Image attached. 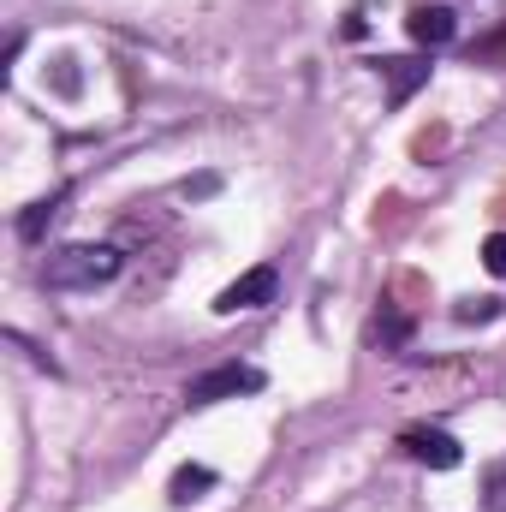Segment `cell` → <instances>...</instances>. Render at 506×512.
<instances>
[{"mask_svg":"<svg viewBox=\"0 0 506 512\" xmlns=\"http://www.w3.org/2000/svg\"><path fill=\"white\" fill-rule=\"evenodd\" d=\"M274 298H280V274L262 262V268H245L233 286H221L215 310H221V316H239V310H262V304H274Z\"/></svg>","mask_w":506,"mask_h":512,"instance_id":"cell-3","label":"cell"},{"mask_svg":"<svg viewBox=\"0 0 506 512\" xmlns=\"http://www.w3.org/2000/svg\"><path fill=\"white\" fill-rule=\"evenodd\" d=\"M471 60H506V30H501V36H489V42H477V48H471Z\"/></svg>","mask_w":506,"mask_h":512,"instance_id":"cell-13","label":"cell"},{"mask_svg":"<svg viewBox=\"0 0 506 512\" xmlns=\"http://www.w3.org/2000/svg\"><path fill=\"white\" fill-rule=\"evenodd\" d=\"M262 370L256 364H221V370H203L197 382L185 387L191 405H215V399H239V393H262Z\"/></svg>","mask_w":506,"mask_h":512,"instance_id":"cell-2","label":"cell"},{"mask_svg":"<svg viewBox=\"0 0 506 512\" xmlns=\"http://www.w3.org/2000/svg\"><path fill=\"white\" fill-rule=\"evenodd\" d=\"M376 72L387 78V102L405 108L423 84H429V60H376Z\"/></svg>","mask_w":506,"mask_h":512,"instance_id":"cell-5","label":"cell"},{"mask_svg":"<svg viewBox=\"0 0 506 512\" xmlns=\"http://www.w3.org/2000/svg\"><path fill=\"white\" fill-rule=\"evenodd\" d=\"M399 447H405L417 465H429V471H453V465H465V447H459L447 429H429V423H411V429L399 435Z\"/></svg>","mask_w":506,"mask_h":512,"instance_id":"cell-4","label":"cell"},{"mask_svg":"<svg viewBox=\"0 0 506 512\" xmlns=\"http://www.w3.org/2000/svg\"><path fill=\"white\" fill-rule=\"evenodd\" d=\"M376 340L381 346H399V340H405V322H399V316H376Z\"/></svg>","mask_w":506,"mask_h":512,"instance_id":"cell-12","label":"cell"},{"mask_svg":"<svg viewBox=\"0 0 506 512\" xmlns=\"http://www.w3.org/2000/svg\"><path fill=\"white\" fill-rule=\"evenodd\" d=\"M453 316H459V322H495V316H501V298H471V304H459Z\"/></svg>","mask_w":506,"mask_h":512,"instance_id":"cell-11","label":"cell"},{"mask_svg":"<svg viewBox=\"0 0 506 512\" xmlns=\"http://www.w3.org/2000/svg\"><path fill=\"white\" fill-rule=\"evenodd\" d=\"M209 489H215V471H209V465H179L173 483H167V501H173V507H191V501H203Z\"/></svg>","mask_w":506,"mask_h":512,"instance_id":"cell-7","label":"cell"},{"mask_svg":"<svg viewBox=\"0 0 506 512\" xmlns=\"http://www.w3.org/2000/svg\"><path fill=\"white\" fill-rule=\"evenodd\" d=\"M60 203H66V191H54V197H42V203H30V209L18 215V239H30V245H36V239H42V227H48V221L60 215Z\"/></svg>","mask_w":506,"mask_h":512,"instance_id":"cell-8","label":"cell"},{"mask_svg":"<svg viewBox=\"0 0 506 512\" xmlns=\"http://www.w3.org/2000/svg\"><path fill=\"white\" fill-rule=\"evenodd\" d=\"M405 30H411V42H423V48H447V42L459 36V18H453L447 6H417V12L405 18Z\"/></svg>","mask_w":506,"mask_h":512,"instance_id":"cell-6","label":"cell"},{"mask_svg":"<svg viewBox=\"0 0 506 512\" xmlns=\"http://www.w3.org/2000/svg\"><path fill=\"white\" fill-rule=\"evenodd\" d=\"M483 268H489L495 280H506V233H489V239H483Z\"/></svg>","mask_w":506,"mask_h":512,"instance_id":"cell-10","label":"cell"},{"mask_svg":"<svg viewBox=\"0 0 506 512\" xmlns=\"http://www.w3.org/2000/svg\"><path fill=\"white\" fill-rule=\"evenodd\" d=\"M483 512H506V459L489 471V483H483Z\"/></svg>","mask_w":506,"mask_h":512,"instance_id":"cell-9","label":"cell"},{"mask_svg":"<svg viewBox=\"0 0 506 512\" xmlns=\"http://www.w3.org/2000/svg\"><path fill=\"white\" fill-rule=\"evenodd\" d=\"M120 268H126L120 245H60V251H48V262H42V280L54 292H96Z\"/></svg>","mask_w":506,"mask_h":512,"instance_id":"cell-1","label":"cell"},{"mask_svg":"<svg viewBox=\"0 0 506 512\" xmlns=\"http://www.w3.org/2000/svg\"><path fill=\"white\" fill-rule=\"evenodd\" d=\"M54 66H60V90L78 96V72H72V60H54Z\"/></svg>","mask_w":506,"mask_h":512,"instance_id":"cell-14","label":"cell"}]
</instances>
